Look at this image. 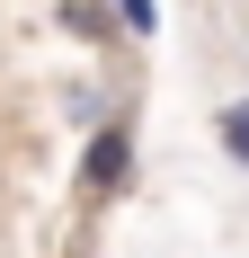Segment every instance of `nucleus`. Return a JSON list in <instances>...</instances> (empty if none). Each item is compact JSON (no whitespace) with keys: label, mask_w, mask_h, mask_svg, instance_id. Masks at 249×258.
Listing matches in <instances>:
<instances>
[{"label":"nucleus","mask_w":249,"mask_h":258,"mask_svg":"<svg viewBox=\"0 0 249 258\" xmlns=\"http://www.w3.org/2000/svg\"><path fill=\"white\" fill-rule=\"evenodd\" d=\"M116 18H125V36H160V0H116Z\"/></svg>","instance_id":"obj_3"},{"label":"nucleus","mask_w":249,"mask_h":258,"mask_svg":"<svg viewBox=\"0 0 249 258\" xmlns=\"http://www.w3.org/2000/svg\"><path fill=\"white\" fill-rule=\"evenodd\" d=\"M231 9H249V0H231Z\"/></svg>","instance_id":"obj_4"},{"label":"nucleus","mask_w":249,"mask_h":258,"mask_svg":"<svg viewBox=\"0 0 249 258\" xmlns=\"http://www.w3.org/2000/svg\"><path fill=\"white\" fill-rule=\"evenodd\" d=\"M80 187H89V196H125V187H134V125H125V116H107V125L89 134Z\"/></svg>","instance_id":"obj_1"},{"label":"nucleus","mask_w":249,"mask_h":258,"mask_svg":"<svg viewBox=\"0 0 249 258\" xmlns=\"http://www.w3.org/2000/svg\"><path fill=\"white\" fill-rule=\"evenodd\" d=\"M214 143L249 169V98H223V107H214Z\"/></svg>","instance_id":"obj_2"}]
</instances>
